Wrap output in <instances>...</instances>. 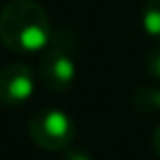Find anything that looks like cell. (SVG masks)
I'll list each match as a JSON object with an SVG mask.
<instances>
[{
  "instance_id": "obj_5",
  "label": "cell",
  "mask_w": 160,
  "mask_h": 160,
  "mask_svg": "<svg viewBox=\"0 0 160 160\" xmlns=\"http://www.w3.org/2000/svg\"><path fill=\"white\" fill-rule=\"evenodd\" d=\"M132 103L142 113L160 112V89L158 87H138L132 95Z\"/></svg>"
},
{
  "instance_id": "obj_3",
  "label": "cell",
  "mask_w": 160,
  "mask_h": 160,
  "mask_svg": "<svg viewBox=\"0 0 160 160\" xmlns=\"http://www.w3.org/2000/svg\"><path fill=\"white\" fill-rule=\"evenodd\" d=\"M77 67L73 59V47L53 35L47 45V51L39 61V77L49 91L65 93L75 81Z\"/></svg>"
},
{
  "instance_id": "obj_9",
  "label": "cell",
  "mask_w": 160,
  "mask_h": 160,
  "mask_svg": "<svg viewBox=\"0 0 160 160\" xmlns=\"http://www.w3.org/2000/svg\"><path fill=\"white\" fill-rule=\"evenodd\" d=\"M152 146H154V150H156V154L160 156V126L156 128V132H154V136H152Z\"/></svg>"
},
{
  "instance_id": "obj_4",
  "label": "cell",
  "mask_w": 160,
  "mask_h": 160,
  "mask_svg": "<svg viewBox=\"0 0 160 160\" xmlns=\"http://www.w3.org/2000/svg\"><path fill=\"white\" fill-rule=\"evenodd\" d=\"M35 91V75L27 63H8L0 69V103L6 108L22 106Z\"/></svg>"
},
{
  "instance_id": "obj_1",
  "label": "cell",
  "mask_w": 160,
  "mask_h": 160,
  "mask_svg": "<svg viewBox=\"0 0 160 160\" xmlns=\"http://www.w3.org/2000/svg\"><path fill=\"white\" fill-rule=\"evenodd\" d=\"M51 37L49 16L35 0H10L0 10V41L10 51H41L49 45Z\"/></svg>"
},
{
  "instance_id": "obj_2",
  "label": "cell",
  "mask_w": 160,
  "mask_h": 160,
  "mask_svg": "<svg viewBox=\"0 0 160 160\" xmlns=\"http://www.w3.org/2000/svg\"><path fill=\"white\" fill-rule=\"evenodd\" d=\"M31 140L49 152H63L75 140V124L65 112L57 108H43L28 122Z\"/></svg>"
},
{
  "instance_id": "obj_8",
  "label": "cell",
  "mask_w": 160,
  "mask_h": 160,
  "mask_svg": "<svg viewBox=\"0 0 160 160\" xmlns=\"http://www.w3.org/2000/svg\"><path fill=\"white\" fill-rule=\"evenodd\" d=\"M65 160H91V158H89V154L81 152V150H71Z\"/></svg>"
},
{
  "instance_id": "obj_7",
  "label": "cell",
  "mask_w": 160,
  "mask_h": 160,
  "mask_svg": "<svg viewBox=\"0 0 160 160\" xmlns=\"http://www.w3.org/2000/svg\"><path fill=\"white\" fill-rule=\"evenodd\" d=\"M146 71L154 79H160V45H156L152 51L146 55Z\"/></svg>"
},
{
  "instance_id": "obj_6",
  "label": "cell",
  "mask_w": 160,
  "mask_h": 160,
  "mask_svg": "<svg viewBox=\"0 0 160 160\" xmlns=\"http://www.w3.org/2000/svg\"><path fill=\"white\" fill-rule=\"evenodd\" d=\"M142 27L150 37L160 41V0H148L142 10Z\"/></svg>"
}]
</instances>
